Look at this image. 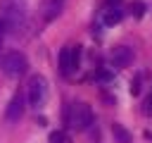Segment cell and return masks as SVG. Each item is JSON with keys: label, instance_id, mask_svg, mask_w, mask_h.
Segmentation results:
<instances>
[{"label": "cell", "instance_id": "277c9868", "mask_svg": "<svg viewBox=\"0 0 152 143\" xmlns=\"http://www.w3.org/2000/svg\"><path fill=\"white\" fill-rule=\"evenodd\" d=\"M45 95H48V83L40 74L31 76L28 79V86H26V102L31 107H40L45 102Z\"/></svg>", "mask_w": 152, "mask_h": 143}, {"label": "cell", "instance_id": "ba28073f", "mask_svg": "<svg viewBox=\"0 0 152 143\" xmlns=\"http://www.w3.org/2000/svg\"><path fill=\"white\" fill-rule=\"evenodd\" d=\"M121 17H124V10H121L119 5H107V7H104V12H102V21H104L107 26L119 24V21H121Z\"/></svg>", "mask_w": 152, "mask_h": 143}, {"label": "cell", "instance_id": "7a4b0ae2", "mask_svg": "<svg viewBox=\"0 0 152 143\" xmlns=\"http://www.w3.org/2000/svg\"><path fill=\"white\" fill-rule=\"evenodd\" d=\"M66 124L71 129H76V131H86L93 124V110H90V105H86V102L69 105V110H66Z\"/></svg>", "mask_w": 152, "mask_h": 143}, {"label": "cell", "instance_id": "2e32d148", "mask_svg": "<svg viewBox=\"0 0 152 143\" xmlns=\"http://www.w3.org/2000/svg\"><path fill=\"white\" fill-rule=\"evenodd\" d=\"M5 31H7V24H5V19L0 17V33H5Z\"/></svg>", "mask_w": 152, "mask_h": 143}, {"label": "cell", "instance_id": "30bf717a", "mask_svg": "<svg viewBox=\"0 0 152 143\" xmlns=\"http://www.w3.org/2000/svg\"><path fill=\"white\" fill-rule=\"evenodd\" d=\"M62 7H64V0H48L45 12H43V19H45V21H52V19L62 12Z\"/></svg>", "mask_w": 152, "mask_h": 143}, {"label": "cell", "instance_id": "3957f363", "mask_svg": "<svg viewBox=\"0 0 152 143\" xmlns=\"http://www.w3.org/2000/svg\"><path fill=\"white\" fill-rule=\"evenodd\" d=\"M0 69H2L5 76L17 79V76H21V74L28 69V62H26V57H24L19 50H10V52H5V55L0 57Z\"/></svg>", "mask_w": 152, "mask_h": 143}, {"label": "cell", "instance_id": "5b68a950", "mask_svg": "<svg viewBox=\"0 0 152 143\" xmlns=\"http://www.w3.org/2000/svg\"><path fill=\"white\" fill-rule=\"evenodd\" d=\"M78 62H81V48L78 45L62 48V52H59V72H62V76H71L78 69Z\"/></svg>", "mask_w": 152, "mask_h": 143}, {"label": "cell", "instance_id": "5bb4252c", "mask_svg": "<svg viewBox=\"0 0 152 143\" xmlns=\"http://www.w3.org/2000/svg\"><path fill=\"white\" fill-rule=\"evenodd\" d=\"M95 76H97V81H109V79H112V72H107V69H97Z\"/></svg>", "mask_w": 152, "mask_h": 143}, {"label": "cell", "instance_id": "6da1fadb", "mask_svg": "<svg viewBox=\"0 0 152 143\" xmlns=\"http://www.w3.org/2000/svg\"><path fill=\"white\" fill-rule=\"evenodd\" d=\"M0 17L7 24V31L19 29L26 21V2L24 0H0Z\"/></svg>", "mask_w": 152, "mask_h": 143}, {"label": "cell", "instance_id": "9c48e42d", "mask_svg": "<svg viewBox=\"0 0 152 143\" xmlns=\"http://www.w3.org/2000/svg\"><path fill=\"white\" fill-rule=\"evenodd\" d=\"M112 136L116 143H133V136L124 124H112Z\"/></svg>", "mask_w": 152, "mask_h": 143}, {"label": "cell", "instance_id": "4fadbf2b", "mask_svg": "<svg viewBox=\"0 0 152 143\" xmlns=\"http://www.w3.org/2000/svg\"><path fill=\"white\" fill-rule=\"evenodd\" d=\"M50 143H66V133L64 131H52L50 133Z\"/></svg>", "mask_w": 152, "mask_h": 143}, {"label": "cell", "instance_id": "8fae6325", "mask_svg": "<svg viewBox=\"0 0 152 143\" xmlns=\"http://www.w3.org/2000/svg\"><path fill=\"white\" fill-rule=\"evenodd\" d=\"M128 10H131V14H133V17H138V19H140V17L145 14V2H142V0H135V2H131V5H128Z\"/></svg>", "mask_w": 152, "mask_h": 143}, {"label": "cell", "instance_id": "8992f818", "mask_svg": "<svg viewBox=\"0 0 152 143\" xmlns=\"http://www.w3.org/2000/svg\"><path fill=\"white\" fill-rule=\"evenodd\" d=\"M24 102H26L24 93L17 91V93L12 95V100L7 102V107H5V122H7V124H17V122L24 117V107H26Z\"/></svg>", "mask_w": 152, "mask_h": 143}, {"label": "cell", "instance_id": "9a60e30c", "mask_svg": "<svg viewBox=\"0 0 152 143\" xmlns=\"http://www.w3.org/2000/svg\"><path fill=\"white\" fill-rule=\"evenodd\" d=\"M142 110H145V114H152V95L145 100V107H142Z\"/></svg>", "mask_w": 152, "mask_h": 143}, {"label": "cell", "instance_id": "ac0fdd59", "mask_svg": "<svg viewBox=\"0 0 152 143\" xmlns=\"http://www.w3.org/2000/svg\"><path fill=\"white\" fill-rule=\"evenodd\" d=\"M107 5H119V0H107Z\"/></svg>", "mask_w": 152, "mask_h": 143}, {"label": "cell", "instance_id": "7c38bea8", "mask_svg": "<svg viewBox=\"0 0 152 143\" xmlns=\"http://www.w3.org/2000/svg\"><path fill=\"white\" fill-rule=\"evenodd\" d=\"M140 88H142V74H138V76L131 81V93H133V95H138V93H140Z\"/></svg>", "mask_w": 152, "mask_h": 143}, {"label": "cell", "instance_id": "52a82bcc", "mask_svg": "<svg viewBox=\"0 0 152 143\" xmlns=\"http://www.w3.org/2000/svg\"><path fill=\"white\" fill-rule=\"evenodd\" d=\"M109 62H112V67H114V69H124V67H128V64L133 62V50H131V48H126V45H119V48H114V50H112Z\"/></svg>", "mask_w": 152, "mask_h": 143}, {"label": "cell", "instance_id": "e0dca14e", "mask_svg": "<svg viewBox=\"0 0 152 143\" xmlns=\"http://www.w3.org/2000/svg\"><path fill=\"white\" fill-rule=\"evenodd\" d=\"M145 138H147V141H152V131H147V133H145Z\"/></svg>", "mask_w": 152, "mask_h": 143}]
</instances>
